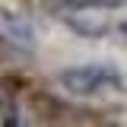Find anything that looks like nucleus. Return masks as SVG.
Segmentation results:
<instances>
[{
    "mask_svg": "<svg viewBox=\"0 0 127 127\" xmlns=\"http://www.w3.org/2000/svg\"><path fill=\"white\" fill-rule=\"evenodd\" d=\"M61 86L73 95H95V92L121 86V76L108 64H83V67L61 70Z\"/></svg>",
    "mask_w": 127,
    "mask_h": 127,
    "instance_id": "nucleus-1",
    "label": "nucleus"
},
{
    "mask_svg": "<svg viewBox=\"0 0 127 127\" xmlns=\"http://www.w3.org/2000/svg\"><path fill=\"white\" fill-rule=\"evenodd\" d=\"M67 26L76 29L79 35H102V32L108 29V22H105L102 13H76V16H67Z\"/></svg>",
    "mask_w": 127,
    "mask_h": 127,
    "instance_id": "nucleus-2",
    "label": "nucleus"
},
{
    "mask_svg": "<svg viewBox=\"0 0 127 127\" xmlns=\"http://www.w3.org/2000/svg\"><path fill=\"white\" fill-rule=\"evenodd\" d=\"M70 3H76L79 10H111V6H121L127 0H70Z\"/></svg>",
    "mask_w": 127,
    "mask_h": 127,
    "instance_id": "nucleus-3",
    "label": "nucleus"
},
{
    "mask_svg": "<svg viewBox=\"0 0 127 127\" xmlns=\"http://www.w3.org/2000/svg\"><path fill=\"white\" fill-rule=\"evenodd\" d=\"M121 35H124V38H127V22H121Z\"/></svg>",
    "mask_w": 127,
    "mask_h": 127,
    "instance_id": "nucleus-4",
    "label": "nucleus"
}]
</instances>
